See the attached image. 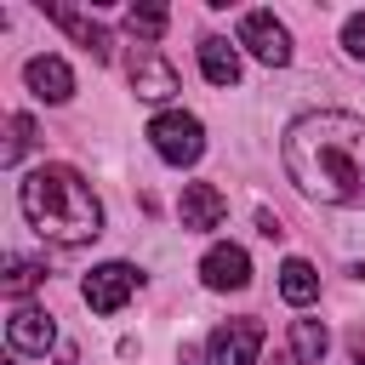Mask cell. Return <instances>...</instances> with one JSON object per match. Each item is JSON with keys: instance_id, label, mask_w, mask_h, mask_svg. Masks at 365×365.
Returning <instances> with one entry per match:
<instances>
[{"instance_id": "6da1fadb", "label": "cell", "mask_w": 365, "mask_h": 365, "mask_svg": "<svg viewBox=\"0 0 365 365\" xmlns=\"http://www.w3.org/2000/svg\"><path fill=\"white\" fill-rule=\"evenodd\" d=\"M285 177L319 205H365V120L319 108L285 131Z\"/></svg>"}, {"instance_id": "7a4b0ae2", "label": "cell", "mask_w": 365, "mask_h": 365, "mask_svg": "<svg viewBox=\"0 0 365 365\" xmlns=\"http://www.w3.org/2000/svg\"><path fill=\"white\" fill-rule=\"evenodd\" d=\"M17 205L29 228L51 245H91L103 234V205L74 165H34L17 188Z\"/></svg>"}, {"instance_id": "3957f363", "label": "cell", "mask_w": 365, "mask_h": 365, "mask_svg": "<svg viewBox=\"0 0 365 365\" xmlns=\"http://www.w3.org/2000/svg\"><path fill=\"white\" fill-rule=\"evenodd\" d=\"M148 143H154V154L165 165H194L205 154V125L194 114H182V108H165V114L148 120Z\"/></svg>"}, {"instance_id": "277c9868", "label": "cell", "mask_w": 365, "mask_h": 365, "mask_svg": "<svg viewBox=\"0 0 365 365\" xmlns=\"http://www.w3.org/2000/svg\"><path fill=\"white\" fill-rule=\"evenodd\" d=\"M137 285H143V274H137L131 262H97V268L80 279V297H86L91 314H120Z\"/></svg>"}, {"instance_id": "5b68a950", "label": "cell", "mask_w": 365, "mask_h": 365, "mask_svg": "<svg viewBox=\"0 0 365 365\" xmlns=\"http://www.w3.org/2000/svg\"><path fill=\"white\" fill-rule=\"evenodd\" d=\"M234 46H245V51H251L257 63H268V68H285V63H291V29H285L274 11H245Z\"/></svg>"}, {"instance_id": "8992f818", "label": "cell", "mask_w": 365, "mask_h": 365, "mask_svg": "<svg viewBox=\"0 0 365 365\" xmlns=\"http://www.w3.org/2000/svg\"><path fill=\"white\" fill-rule=\"evenodd\" d=\"M262 354V319H222L205 342V365H257Z\"/></svg>"}, {"instance_id": "52a82bcc", "label": "cell", "mask_w": 365, "mask_h": 365, "mask_svg": "<svg viewBox=\"0 0 365 365\" xmlns=\"http://www.w3.org/2000/svg\"><path fill=\"white\" fill-rule=\"evenodd\" d=\"M23 86H29L40 103H68V97H74V68H68L63 57L40 51V57L23 63Z\"/></svg>"}, {"instance_id": "ba28073f", "label": "cell", "mask_w": 365, "mask_h": 365, "mask_svg": "<svg viewBox=\"0 0 365 365\" xmlns=\"http://www.w3.org/2000/svg\"><path fill=\"white\" fill-rule=\"evenodd\" d=\"M131 91H137V97H148V103H165V97H177V91H182V80H177V68H171L160 51H148V46H143V51L131 57Z\"/></svg>"}, {"instance_id": "9c48e42d", "label": "cell", "mask_w": 365, "mask_h": 365, "mask_svg": "<svg viewBox=\"0 0 365 365\" xmlns=\"http://www.w3.org/2000/svg\"><path fill=\"white\" fill-rule=\"evenodd\" d=\"M200 279H205L211 291H245V285H251V257H245L240 245H211V251L200 257Z\"/></svg>"}, {"instance_id": "30bf717a", "label": "cell", "mask_w": 365, "mask_h": 365, "mask_svg": "<svg viewBox=\"0 0 365 365\" xmlns=\"http://www.w3.org/2000/svg\"><path fill=\"white\" fill-rule=\"evenodd\" d=\"M6 342H11V354H46L51 342H57V325H51V314L46 308H11V319H6Z\"/></svg>"}, {"instance_id": "8fae6325", "label": "cell", "mask_w": 365, "mask_h": 365, "mask_svg": "<svg viewBox=\"0 0 365 365\" xmlns=\"http://www.w3.org/2000/svg\"><path fill=\"white\" fill-rule=\"evenodd\" d=\"M177 217H182V228L205 234V228H217V222L228 217V200H222V188H217V182H188V188H182Z\"/></svg>"}, {"instance_id": "7c38bea8", "label": "cell", "mask_w": 365, "mask_h": 365, "mask_svg": "<svg viewBox=\"0 0 365 365\" xmlns=\"http://www.w3.org/2000/svg\"><path fill=\"white\" fill-rule=\"evenodd\" d=\"M200 74L211 86H240V46H228L222 34H205L200 40Z\"/></svg>"}, {"instance_id": "4fadbf2b", "label": "cell", "mask_w": 365, "mask_h": 365, "mask_svg": "<svg viewBox=\"0 0 365 365\" xmlns=\"http://www.w3.org/2000/svg\"><path fill=\"white\" fill-rule=\"evenodd\" d=\"M46 17H51L57 29H68V34H74V40H80V46H86V51L97 57V63H108V34H103V29L91 23V17L68 11V6H46Z\"/></svg>"}, {"instance_id": "5bb4252c", "label": "cell", "mask_w": 365, "mask_h": 365, "mask_svg": "<svg viewBox=\"0 0 365 365\" xmlns=\"http://www.w3.org/2000/svg\"><path fill=\"white\" fill-rule=\"evenodd\" d=\"M279 297H285L291 308H308V302L319 297V274H314V262L291 257V262L279 268Z\"/></svg>"}, {"instance_id": "9a60e30c", "label": "cell", "mask_w": 365, "mask_h": 365, "mask_svg": "<svg viewBox=\"0 0 365 365\" xmlns=\"http://www.w3.org/2000/svg\"><path fill=\"white\" fill-rule=\"evenodd\" d=\"M325 348H331V336H325L319 319H291V359L297 365H319Z\"/></svg>"}, {"instance_id": "2e32d148", "label": "cell", "mask_w": 365, "mask_h": 365, "mask_svg": "<svg viewBox=\"0 0 365 365\" xmlns=\"http://www.w3.org/2000/svg\"><path fill=\"white\" fill-rule=\"evenodd\" d=\"M40 279H46V262H34V257H6L0 291H6V297H29V291H34Z\"/></svg>"}, {"instance_id": "e0dca14e", "label": "cell", "mask_w": 365, "mask_h": 365, "mask_svg": "<svg viewBox=\"0 0 365 365\" xmlns=\"http://www.w3.org/2000/svg\"><path fill=\"white\" fill-rule=\"evenodd\" d=\"M29 143H34V120L29 114H11L6 120V143H0V165H17L29 154Z\"/></svg>"}, {"instance_id": "ac0fdd59", "label": "cell", "mask_w": 365, "mask_h": 365, "mask_svg": "<svg viewBox=\"0 0 365 365\" xmlns=\"http://www.w3.org/2000/svg\"><path fill=\"white\" fill-rule=\"evenodd\" d=\"M165 23H171V11H165V6H131V11H125V29H131L137 40H160V34H165Z\"/></svg>"}, {"instance_id": "d6986e66", "label": "cell", "mask_w": 365, "mask_h": 365, "mask_svg": "<svg viewBox=\"0 0 365 365\" xmlns=\"http://www.w3.org/2000/svg\"><path fill=\"white\" fill-rule=\"evenodd\" d=\"M342 51H348L354 63H365V11H354V17L342 23Z\"/></svg>"}, {"instance_id": "ffe728a7", "label": "cell", "mask_w": 365, "mask_h": 365, "mask_svg": "<svg viewBox=\"0 0 365 365\" xmlns=\"http://www.w3.org/2000/svg\"><path fill=\"white\" fill-rule=\"evenodd\" d=\"M257 228H262V234H268V240H279V234H285V228H279V217H274V211H257Z\"/></svg>"}, {"instance_id": "44dd1931", "label": "cell", "mask_w": 365, "mask_h": 365, "mask_svg": "<svg viewBox=\"0 0 365 365\" xmlns=\"http://www.w3.org/2000/svg\"><path fill=\"white\" fill-rule=\"evenodd\" d=\"M63 365H80V354H74V348H63Z\"/></svg>"}, {"instance_id": "7402d4cb", "label": "cell", "mask_w": 365, "mask_h": 365, "mask_svg": "<svg viewBox=\"0 0 365 365\" xmlns=\"http://www.w3.org/2000/svg\"><path fill=\"white\" fill-rule=\"evenodd\" d=\"M354 365H365V348H354Z\"/></svg>"}, {"instance_id": "603a6c76", "label": "cell", "mask_w": 365, "mask_h": 365, "mask_svg": "<svg viewBox=\"0 0 365 365\" xmlns=\"http://www.w3.org/2000/svg\"><path fill=\"white\" fill-rule=\"evenodd\" d=\"M274 365H285V359H274Z\"/></svg>"}]
</instances>
